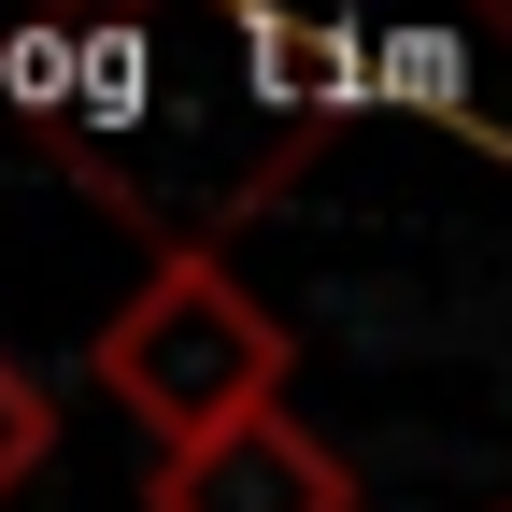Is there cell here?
I'll return each instance as SVG.
<instances>
[{"instance_id": "cell-1", "label": "cell", "mask_w": 512, "mask_h": 512, "mask_svg": "<svg viewBox=\"0 0 512 512\" xmlns=\"http://www.w3.org/2000/svg\"><path fill=\"white\" fill-rule=\"evenodd\" d=\"M114 214H143L128 185H100ZM157 228V214H143ZM86 384L143 427V456H200V441L256 427V413H285V384H299V328L271 299H256L228 271V228H157L143 256V285H128L100 313V342H86Z\"/></svg>"}, {"instance_id": "cell-2", "label": "cell", "mask_w": 512, "mask_h": 512, "mask_svg": "<svg viewBox=\"0 0 512 512\" xmlns=\"http://www.w3.org/2000/svg\"><path fill=\"white\" fill-rule=\"evenodd\" d=\"M143 512H356V456L299 413H256L200 456H143Z\"/></svg>"}, {"instance_id": "cell-3", "label": "cell", "mask_w": 512, "mask_h": 512, "mask_svg": "<svg viewBox=\"0 0 512 512\" xmlns=\"http://www.w3.org/2000/svg\"><path fill=\"white\" fill-rule=\"evenodd\" d=\"M43 456H57V384H43L15 342H0V512L43 484Z\"/></svg>"}]
</instances>
